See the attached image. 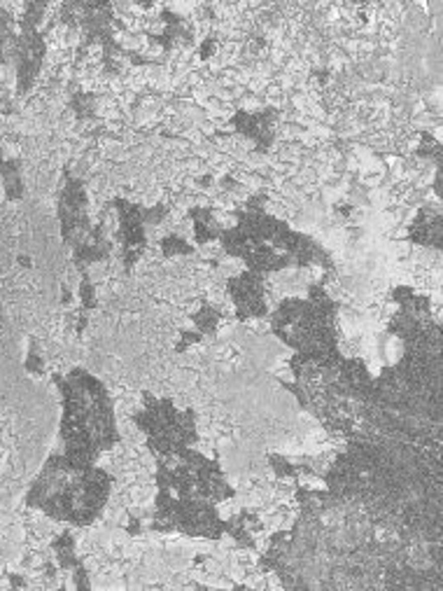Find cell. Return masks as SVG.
Segmentation results:
<instances>
[{
	"label": "cell",
	"mask_w": 443,
	"mask_h": 591,
	"mask_svg": "<svg viewBox=\"0 0 443 591\" xmlns=\"http://www.w3.org/2000/svg\"><path fill=\"white\" fill-rule=\"evenodd\" d=\"M299 484H301V486H306V488H324V486H327V484L322 482L317 475H301V477H299Z\"/></svg>",
	"instance_id": "7a4b0ae2"
},
{
	"label": "cell",
	"mask_w": 443,
	"mask_h": 591,
	"mask_svg": "<svg viewBox=\"0 0 443 591\" xmlns=\"http://www.w3.org/2000/svg\"><path fill=\"white\" fill-rule=\"evenodd\" d=\"M215 222H217L219 227H236L238 225V218L233 215L231 211H215Z\"/></svg>",
	"instance_id": "6da1fadb"
}]
</instances>
